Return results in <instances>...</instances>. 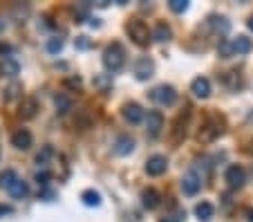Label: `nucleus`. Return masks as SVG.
Listing matches in <instances>:
<instances>
[{
	"mask_svg": "<svg viewBox=\"0 0 253 222\" xmlns=\"http://www.w3.org/2000/svg\"><path fill=\"white\" fill-rule=\"evenodd\" d=\"M195 216L200 218V220H209V218L213 216V204L211 202H200L195 207Z\"/></svg>",
	"mask_w": 253,
	"mask_h": 222,
	"instance_id": "23",
	"label": "nucleus"
},
{
	"mask_svg": "<svg viewBox=\"0 0 253 222\" xmlns=\"http://www.w3.org/2000/svg\"><path fill=\"white\" fill-rule=\"evenodd\" d=\"M16 179H18V173L11 171V169H7L5 173H0V186L5 188V191H9V186L16 182Z\"/></svg>",
	"mask_w": 253,
	"mask_h": 222,
	"instance_id": "22",
	"label": "nucleus"
},
{
	"mask_svg": "<svg viewBox=\"0 0 253 222\" xmlns=\"http://www.w3.org/2000/svg\"><path fill=\"white\" fill-rule=\"evenodd\" d=\"M56 108H58V112H61V115H65L67 110H72V101L65 97V94H58V97H56Z\"/></svg>",
	"mask_w": 253,
	"mask_h": 222,
	"instance_id": "25",
	"label": "nucleus"
},
{
	"mask_svg": "<svg viewBox=\"0 0 253 222\" xmlns=\"http://www.w3.org/2000/svg\"><path fill=\"white\" fill-rule=\"evenodd\" d=\"M202 188V179H200V175L195 173V171H188L186 175L182 178V191L186 195H195L197 191Z\"/></svg>",
	"mask_w": 253,
	"mask_h": 222,
	"instance_id": "7",
	"label": "nucleus"
},
{
	"mask_svg": "<svg viewBox=\"0 0 253 222\" xmlns=\"http://www.w3.org/2000/svg\"><path fill=\"white\" fill-rule=\"evenodd\" d=\"M153 101H157L159 106H172L177 99V92L172 86H157L153 92H150Z\"/></svg>",
	"mask_w": 253,
	"mask_h": 222,
	"instance_id": "3",
	"label": "nucleus"
},
{
	"mask_svg": "<svg viewBox=\"0 0 253 222\" xmlns=\"http://www.w3.org/2000/svg\"><path fill=\"white\" fill-rule=\"evenodd\" d=\"M168 169V160L164 157V155H153L148 162H146V173L153 175V178H157V175H164Z\"/></svg>",
	"mask_w": 253,
	"mask_h": 222,
	"instance_id": "5",
	"label": "nucleus"
},
{
	"mask_svg": "<svg viewBox=\"0 0 253 222\" xmlns=\"http://www.w3.org/2000/svg\"><path fill=\"white\" fill-rule=\"evenodd\" d=\"M81 200H83V204H85V207H99V204H101V195L96 193V191H92V188L83 191Z\"/></svg>",
	"mask_w": 253,
	"mask_h": 222,
	"instance_id": "20",
	"label": "nucleus"
},
{
	"mask_svg": "<svg viewBox=\"0 0 253 222\" xmlns=\"http://www.w3.org/2000/svg\"><path fill=\"white\" fill-rule=\"evenodd\" d=\"M141 204L146 209H155L159 204V193L155 191V188H146L141 193Z\"/></svg>",
	"mask_w": 253,
	"mask_h": 222,
	"instance_id": "17",
	"label": "nucleus"
},
{
	"mask_svg": "<svg viewBox=\"0 0 253 222\" xmlns=\"http://www.w3.org/2000/svg\"><path fill=\"white\" fill-rule=\"evenodd\" d=\"M9 213H11V207H5V204L0 207V218H2V216H9Z\"/></svg>",
	"mask_w": 253,
	"mask_h": 222,
	"instance_id": "31",
	"label": "nucleus"
},
{
	"mask_svg": "<svg viewBox=\"0 0 253 222\" xmlns=\"http://www.w3.org/2000/svg\"><path fill=\"white\" fill-rule=\"evenodd\" d=\"M153 72H155V63L150 61V58H139L137 61V65H134V74H137V79L139 81H146V79H150L153 77Z\"/></svg>",
	"mask_w": 253,
	"mask_h": 222,
	"instance_id": "8",
	"label": "nucleus"
},
{
	"mask_svg": "<svg viewBox=\"0 0 253 222\" xmlns=\"http://www.w3.org/2000/svg\"><path fill=\"white\" fill-rule=\"evenodd\" d=\"M47 49H49L52 54L61 52V49H63V41H61V39H52V41L47 43Z\"/></svg>",
	"mask_w": 253,
	"mask_h": 222,
	"instance_id": "28",
	"label": "nucleus"
},
{
	"mask_svg": "<svg viewBox=\"0 0 253 222\" xmlns=\"http://www.w3.org/2000/svg\"><path fill=\"white\" fill-rule=\"evenodd\" d=\"M231 43H233V52L235 54H249L253 49V43H251L249 36H238V39H233Z\"/></svg>",
	"mask_w": 253,
	"mask_h": 222,
	"instance_id": "15",
	"label": "nucleus"
},
{
	"mask_svg": "<svg viewBox=\"0 0 253 222\" xmlns=\"http://www.w3.org/2000/svg\"><path fill=\"white\" fill-rule=\"evenodd\" d=\"M7 193H9L11 195V198H16V200H23L25 198V195H27L29 193V188H27V182H25V179H16V182L14 184H11V186H9V191H7Z\"/></svg>",
	"mask_w": 253,
	"mask_h": 222,
	"instance_id": "14",
	"label": "nucleus"
},
{
	"mask_svg": "<svg viewBox=\"0 0 253 222\" xmlns=\"http://www.w3.org/2000/svg\"><path fill=\"white\" fill-rule=\"evenodd\" d=\"M124 63H126V52L124 47H121L119 43H112L105 47L103 52V65L108 72H119L121 68H124Z\"/></svg>",
	"mask_w": 253,
	"mask_h": 222,
	"instance_id": "1",
	"label": "nucleus"
},
{
	"mask_svg": "<svg viewBox=\"0 0 253 222\" xmlns=\"http://www.w3.org/2000/svg\"><path fill=\"white\" fill-rule=\"evenodd\" d=\"M224 83L231 90H238V88H242V77H240L238 70H231V72L224 74Z\"/></svg>",
	"mask_w": 253,
	"mask_h": 222,
	"instance_id": "21",
	"label": "nucleus"
},
{
	"mask_svg": "<svg viewBox=\"0 0 253 222\" xmlns=\"http://www.w3.org/2000/svg\"><path fill=\"white\" fill-rule=\"evenodd\" d=\"M222 135V126L220 124H204L202 126L200 135H197V139L202 141V144H209V141H213L215 137Z\"/></svg>",
	"mask_w": 253,
	"mask_h": 222,
	"instance_id": "9",
	"label": "nucleus"
},
{
	"mask_svg": "<svg viewBox=\"0 0 253 222\" xmlns=\"http://www.w3.org/2000/svg\"><path fill=\"white\" fill-rule=\"evenodd\" d=\"M132 148H134V141L130 139V137H119L117 139V144H115V153L117 155H128V153H132Z\"/></svg>",
	"mask_w": 253,
	"mask_h": 222,
	"instance_id": "19",
	"label": "nucleus"
},
{
	"mask_svg": "<svg viewBox=\"0 0 253 222\" xmlns=\"http://www.w3.org/2000/svg\"><path fill=\"white\" fill-rule=\"evenodd\" d=\"M251 222H253V213H251Z\"/></svg>",
	"mask_w": 253,
	"mask_h": 222,
	"instance_id": "34",
	"label": "nucleus"
},
{
	"mask_svg": "<svg viewBox=\"0 0 253 222\" xmlns=\"http://www.w3.org/2000/svg\"><path fill=\"white\" fill-rule=\"evenodd\" d=\"M217 52H220V56H222V58H231V56H235V52H233V43H231L229 39L220 41V47H217Z\"/></svg>",
	"mask_w": 253,
	"mask_h": 222,
	"instance_id": "24",
	"label": "nucleus"
},
{
	"mask_svg": "<svg viewBox=\"0 0 253 222\" xmlns=\"http://www.w3.org/2000/svg\"><path fill=\"white\" fill-rule=\"evenodd\" d=\"M126 32H128V36L139 45V47H146V45L150 43V39H153V34H150L148 25L143 23V20H139V18H132V20H130V23L126 25Z\"/></svg>",
	"mask_w": 253,
	"mask_h": 222,
	"instance_id": "2",
	"label": "nucleus"
},
{
	"mask_svg": "<svg viewBox=\"0 0 253 222\" xmlns=\"http://www.w3.org/2000/svg\"><path fill=\"white\" fill-rule=\"evenodd\" d=\"M164 128V115L159 110H150L148 112V119H146V131H148L150 137H159Z\"/></svg>",
	"mask_w": 253,
	"mask_h": 222,
	"instance_id": "6",
	"label": "nucleus"
},
{
	"mask_svg": "<svg viewBox=\"0 0 253 222\" xmlns=\"http://www.w3.org/2000/svg\"><path fill=\"white\" fill-rule=\"evenodd\" d=\"M47 179H49L47 171H39V173H36V182H39L41 186H45V184H47Z\"/></svg>",
	"mask_w": 253,
	"mask_h": 222,
	"instance_id": "29",
	"label": "nucleus"
},
{
	"mask_svg": "<svg viewBox=\"0 0 253 222\" xmlns=\"http://www.w3.org/2000/svg\"><path fill=\"white\" fill-rule=\"evenodd\" d=\"M247 25H249V29H253V16L249 18V23H247Z\"/></svg>",
	"mask_w": 253,
	"mask_h": 222,
	"instance_id": "32",
	"label": "nucleus"
},
{
	"mask_svg": "<svg viewBox=\"0 0 253 222\" xmlns=\"http://www.w3.org/2000/svg\"><path fill=\"white\" fill-rule=\"evenodd\" d=\"M18 63L14 61L11 56H2V61H0V74H5V77H16L18 74Z\"/></svg>",
	"mask_w": 253,
	"mask_h": 222,
	"instance_id": "13",
	"label": "nucleus"
},
{
	"mask_svg": "<svg viewBox=\"0 0 253 222\" xmlns=\"http://www.w3.org/2000/svg\"><path fill=\"white\" fill-rule=\"evenodd\" d=\"M11 144L18 150H27L29 146H32V133H29L27 128H18V131L11 135Z\"/></svg>",
	"mask_w": 253,
	"mask_h": 222,
	"instance_id": "11",
	"label": "nucleus"
},
{
	"mask_svg": "<svg viewBox=\"0 0 253 222\" xmlns=\"http://www.w3.org/2000/svg\"><path fill=\"white\" fill-rule=\"evenodd\" d=\"M0 155H2V153H0Z\"/></svg>",
	"mask_w": 253,
	"mask_h": 222,
	"instance_id": "35",
	"label": "nucleus"
},
{
	"mask_svg": "<svg viewBox=\"0 0 253 222\" xmlns=\"http://www.w3.org/2000/svg\"><path fill=\"white\" fill-rule=\"evenodd\" d=\"M2 27H5V20H0V29H2Z\"/></svg>",
	"mask_w": 253,
	"mask_h": 222,
	"instance_id": "33",
	"label": "nucleus"
},
{
	"mask_svg": "<svg viewBox=\"0 0 253 222\" xmlns=\"http://www.w3.org/2000/svg\"><path fill=\"white\" fill-rule=\"evenodd\" d=\"M170 36H172V29L168 27L166 23H159L157 27H155V32H153V39L159 41V43H166V41H170Z\"/></svg>",
	"mask_w": 253,
	"mask_h": 222,
	"instance_id": "18",
	"label": "nucleus"
},
{
	"mask_svg": "<svg viewBox=\"0 0 253 222\" xmlns=\"http://www.w3.org/2000/svg\"><path fill=\"white\" fill-rule=\"evenodd\" d=\"M36 110H39L36 99H23V103H20V117H23V119H32V117L36 115Z\"/></svg>",
	"mask_w": 253,
	"mask_h": 222,
	"instance_id": "16",
	"label": "nucleus"
},
{
	"mask_svg": "<svg viewBox=\"0 0 253 222\" xmlns=\"http://www.w3.org/2000/svg\"><path fill=\"white\" fill-rule=\"evenodd\" d=\"M121 112H124L126 121H130V124H139V121L143 119V110L139 103H126Z\"/></svg>",
	"mask_w": 253,
	"mask_h": 222,
	"instance_id": "12",
	"label": "nucleus"
},
{
	"mask_svg": "<svg viewBox=\"0 0 253 222\" xmlns=\"http://www.w3.org/2000/svg\"><path fill=\"white\" fill-rule=\"evenodd\" d=\"M52 153H54V150H52V146H45V148H43V153H39V155H36V162H39L41 166H45V164H47V160H49V157H52Z\"/></svg>",
	"mask_w": 253,
	"mask_h": 222,
	"instance_id": "27",
	"label": "nucleus"
},
{
	"mask_svg": "<svg viewBox=\"0 0 253 222\" xmlns=\"http://www.w3.org/2000/svg\"><path fill=\"white\" fill-rule=\"evenodd\" d=\"M224 179H226V184H229L231 188H240V186H244V182H247V173H244L242 166L233 164V166H229V169H226Z\"/></svg>",
	"mask_w": 253,
	"mask_h": 222,
	"instance_id": "4",
	"label": "nucleus"
},
{
	"mask_svg": "<svg viewBox=\"0 0 253 222\" xmlns=\"http://www.w3.org/2000/svg\"><path fill=\"white\" fill-rule=\"evenodd\" d=\"M182 218H186V213H184V216H179V218H175V216H164L159 222H182Z\"/></svg>",
	"mask_w": 253,
	"mask_h": 222,
	"instance_id": "30",
	"label": "nucleus"
},
{
	"mask_svg": "<svg viewBox=\"0 0 253 222\" xmlns=\"http://www.w3.org/2000/svg\"><path fill=\"white\" fill-rule=\"evenodd\" d=\"M191 92L195 94L197 99H206L211 94V81L206 77H197V79H193V83H191Z\"/></svg>",
	"mask_w": 253,
	"mask_h": 222,
	"instance_id": "10",
	"label": "nucleus"
},
{
	"mask_svg": "<svg viewBox=\"0 0 253 222\" xmlns=\"http://www.w3.org/2000/svg\"><path fill=\"white\" fill-rule=\"evenodd\" d=\"M168 7H170L175 14H182V11L188 9V2H186V0H170V2H168Z\"/></svg>",
	"mask_w": 253,
	"mask_h": 222,
	"instance_id": "26",
	"label": "nucleus"
}]
</instances>
